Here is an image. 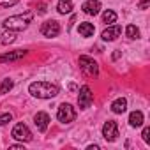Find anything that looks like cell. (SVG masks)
Returning <instances> with one entry per match:
<instances>
[{
    "mask_svg": "<svg viewBox=\"0 0 150 150\" xmlns=\"http://www.w3.org/2000/svg\"><path fill=\"white\" fill-rule=\"evenodd\" d=\"M103 136H104L108 141H115V139L118 138V125H117V122L108 120V122L103 125Z\"/></svg>",
    "mask_w": 150,
    "mask_h": 150,
    "instance_id": "cell-8",
    "label": "cell"
},
{
    "mask_svg": "<svg viewBox=\"0 0 150 150\" xmlns=\"http://www.w3.org/2000/svg\"><path fill=\"white\" fill-rule=\"evenodd\" d=\"M57 118L62 122V124H71L74 118H76V111H74V108L67 103L60 104L58 106V111H57Z\"/></svg>",
    "mask_w": 150,
    "mask_h": 150,
    "instance_id": "cell-4",
    "label": "cell"
},
{
    "mask_svg": "<svg viewBox=\"0 0 150 150\" xmlns=\"http://www.w3.org/2000/svg\"><path fill=\"white\" fill-rule=\"evenodd\" d=\"M28 92L37 99H51V97L58 96V87L51 85L48 81H34V83H30Z\"/></svg>",
    "mask_w": 150,
    "mask_h": 150,
    "instance_id": "cell-1",
    "label": "cell"
},
{
    "mask_svg": "<svg viewBox=\"0 0 150 150\" xmlns=\"http://www.w3.org/2000/svg\"><path fill=\"white\" fill-rule=\"evenodd\" d=\"M25 55H27L25 50H16V51H13V53H6V55H2V57H0V62H14V60L23 58Z\"/></svg>",
    "mask_w": 150,
    "mask_h": 150,
    "instance_id": "cell-12",
    "label": "cell"
},
{
    "mask_svg": "<svg viewBox=\"0 0 150 150\" xmlns=\"http://www.w3.org/2000/svg\"><path fill=\"white\" fill-rule=\"evenodd\" d=\"M34 122H35L37 131L44 132V131L48 129V125H50V115H48L46 111H39V113H35V117H34Z\"/></svg>",
    "mask_w": 150,
    "mask_h": 150,
    "instance_id": "cell-9",
    "label": "cell"
},
{
    "mask_svg": "<svg viewBox=\"0 0 150 150\" xmlns=\"http://www.w3.org/2000/svg\"><path fill=\"white\" fill-rule=\"evenodd\" d=\"M13 138L20 139V141H30L32 139V132L25 124H16L13 129Z\"/></svg>",
    "mask_w": 150,
    "mask_h": 150,
    "instance_id": "cell-6",
    "label": "cell"
},
{
    "mask_svg": "<svg viewBox=\"0 0 150 150\" xmlns=\"http://www.w3.org/2000/svg\"><path fill=\"white\" fill-rule=\"evenodd\" d=\"M11 120H13V115H11V113L0 115V125H4V124H7V122H11Z\"/></svg>",
    "mask_w": 150,
    "mask_h": 150,
    "instance_id": "cell-21",
    "label": "cell"
},
{
    "mask_svg": "<svg viewBox=\"0 0 150 150\" xmlns=\"http://www.w3.org/2000/svg\"><path fill=\"white\" fill-rule=\"evenodd\" d=\"M125 35H127L129 39H138V37H139V30H138V27H136V25H127V28H125Z\"/></svg>",
    "mask_w": 150,
    "mask_h": 150,
    "instance_id": "cell-18",
    "label": "cell"
},
{
    "mask_svg": "<svg viewBox=\"0 0 150 150\" xmlns=\"http://www.w3.org/2000/svg\"><path fill=\"white\" fill-rule=\"evenodd\" d=\"M9 148H11V150H21V148H23V143H21V145H11Z\"/></svg>",
    "mask_w": 150,
    "mask_h": 150,
    "instance_id": "cell-26",
    "label": "cell"
},
{
    "mask_svg": "<svg viewBox=\"0 0 150 150\" xmlns=\"http://www.w3.org/2000/svg\"><path fill=\"white\" fill-rule=\"evenodd\" d=\"M103 21L104 23H108V25H111V23H115L117 21V14L113 13V11H104V14H103Z\"/></svg>",
    "mask_w": 150,
    "mask_h": 150,
    "instance_id": "cell-19",
    "label": "cell"
},
{
    "mask_svg": "<svg viewBox=\"0 0 150 150\" xmlns=\"http://www.w3.org/2000/svg\"><path fill=\"white\" fill-rule=\"evenodd\" d=\"M81 9H83L85 14L96 16V14H99V11H101V2H99V0H87V2L81 6Z\"/></svg>",
    "mask_w": 150,
    "mask_h": 150,
    "instance_id": "cell-10",
    "label": "cell"
},
{
    "mask_svg": "<svg viewBox=\"0 0 150 150\" xmlns=\"http://www.w3.org/2000/svg\"><path fill=\"white\" fill-rule=\"evenodd\" d=\"M78 32H80V35H81V37H92V35H94V32H96V28H94V25H92V23L85 21V23H80Z\"/></svg>",
    "mask_w": 150,
    "mask_h": 150,
    "instance_id": "cell-13",
    "label": "cell"
},
{
    "mask_svg": "<svg viewBox=\"0 0 150 150\" xmlns=\"http://www.w3.org/2000/svg\"><path fill=\"white\" fill-rule=\"evenodd\" d=\"M141 136H143V141L145 143H150V127H145L143 132H141Z\"/></svg>",
    "mask_w": 150,
    "mask_h": 150,
    "instance_id": "cell-23",
    "label": "cell"
},
{
    "mask_svg": "<svg viewBox=\"0 0 150 150\" xmlns=\"http://www.w3.org/2000/svg\"><path fill=\"white\" fill-rule=\"evenodd\" d=\"M148 7V0H139V9H146Z\"/></svg>",
    "mask_w": 150,
    "mask_h": 150,
    "instance_id": "cell-25",
    "label": "cell"
},
{
    "mask_svg": "<svg viewBox=\"0 0 150 150\" xmlns=\"http://www.w3.org/2000/svg\"><path fill=\"white\" fill-rule=\"evenodd\" d=\"M32 18H34L32 13H25V14H18V16H11V18H7V20L4 21V27H6L7 30H14V32H18V30L27 28L28 23L32 21Z\"/></svg>",
    "mask_w": 150,
    "mask_h": 150,
    "instance_id": "cell-2",
    "label": "cell"
},
{
    "mask_svg": "<svg viewBox=\"0 0 150 150\" xmlns=\"http://www.w3.org/2000/svg\"><path fill=\"white\" fill-rule=\"evenodd\" d=\"M14 4H18V0H0V7H11Z\"/></svg>",
    "mask_w": 150,
    "mask_h": 150,
    "instance_id": "cell-22",
    "label": "cell"
},
{
    "mask_svg": "<svg viewBox=\"0 0 150 150\" xmlns=\"http://www.w3.org/2000/svg\"><path fill=\"white\" fill-rule=\"evenodd\" d=\"M120 34H122L120 25H111V27H108L106 30H103L101 37H103V41H115Z\"/></svg>",
    "mask_w": 150,
    "mask_h": 150,
    "instance_id": "cell-11",
    "label": "cell"
},
{
    "mask_svg": "<svg viewBox=\"0 0 150 150\" xmlns=\"http://www.w3.org/2000/svg\"><path fill=\"white\" fill-rule=\"evenodd\" d=\"M60 14H69L72 11V2L71 0H58V6H57Z\"/></svg>",
    "mask_w": 150,
    "mask_h": 150,
    "instance_id": "cell-17",
    "label": "cell"
},
{
    "mask_svg": "<svg viewBox=\"0 0 150 150\" xmlns=\"http://www.w3.org/2000/svg\"><path fill=\"white\" fill-rule=\"evenodd\" d=\"M129 124H131L132 127L143 125V113H141V111H132V113L129 115Z\"/></svg>",
    "mask_w": 150,
    "mask_h": 150,
    "instance_id": "cell-16",
    "label": "cell"
},
{
    "mask_svg": "<svg viewBox=\"0 0 150 150\" xmlns=\"http://www.w3.org/2000/svg\"><path fill=\"white\" fill-rule=\"evenodd\" d=\"M37 11H39V14H44L46 13V4H39L37 6Z\"/></svg>",
    "mask_w": 150,
    "mask_h": 150,
    "instance_id": "cell-24",
    "label": "cell"
},
{
    "mask_svg": "<svg viewBox=\"0 0 150 150\" xmlns=\"http://www.w3.org/2000/svg\"><path fill=\"white\" fill-rule=\"evenodd\" d=\"M16 39V32L14 30H4V32H0V44H11L14 42Z\"/></svg>",
    "mask_w": 150,
    "mask_h": 150,
    "instance_id": "cell-15",
    "label": "cell"
},
{
    "mask_svg": "<svg viewBox=\"0 0 150 150\" xmlns=\"http://www.w3.org/2000/svg\"><path fill=\"white\" fill-rule=\"evenodd\" d=\"M125 110H127V101H125L124 97H120V99H117V101L111 103V111H113V113L120 115V113H124Z\"/></svg>",
    "mask_w": 150,
    "mask_h": 150,
    "instance_id": "cell-14",
    "label": "cell"
},
{
    "mask_svg": "<svg viewBox=\"0 0 150 150\" xmlns=\"http://www.w3.org/2000/svg\"><path fill=\"white\" fill-rule=\"evenodd\" d=\"M88 150H99V145H90Z\"/></svg>",
    "mask_w": 150,
    "mask_h": 150,
    "instance_id": "cell-27",
    "label": "cell"
},
{
    "mask_svg": "<svg viewBox=\"0 0 150 150\" xmlns=\"http://www.w3.org/2000/svg\"><path fill=\"white\" fill-rule=\"evenodd\" d=\"M80 67L81 71L87 74V76H97V72H99V65L94 58L87 57V55H81L80 57Z\"/></svg>",
    "mask_w": 150,
    "mask_h": 150,
    "instance_id": "cell-3",
    "label": "cell"
},
{
    "mask_svg": "<svg viewBox=\"0 0 150 150\" xmlns=\"http://www.w3.org/2000/svg\"><path fill=\"white\" fill-rule=\"evenodd\" d=\"M92 101H94V94H92V90H90L87 85L81 87V88H80V96H78V104H80V108H81V110L90 108Z\"/></svg>",
    "mask_w": 150,
    "mask_h": 150,
    "instance_id": "cell-5",
    "label": "cell"
},
{
    "mask_svg": "<svg viewBox=\"0 0 150 150\" xmlns=\"http://www.w3.org/2000/svg\"><path fill=\"white\" fill-rule=\"evenodd\" d=\"M41 32H42V35H46V37H57V35L60 34V25H58V21H55V20L44 21L42 27H41Z\"/></svg>",
    "mask_w": 150,
    "mask_h": 150,
    "instance_id": "cell-7",
    "label": "cell"
},
{
    "mask_svg": "<svg viewBox=\"0 0 150 150\" xmlns=\"http://www.w3.org/2000/svg\"><path fill=\"white\" fill-rule=\"evenodd\" d=\"M13 80H4L2 83H0V96H2V94H7L11 88H13Z\"/></svg>",
    "mask_w": 150,
    "mask_h": 150,
    "instance_id": "cell-20",
    "label": "cell"
}]
</instances>
